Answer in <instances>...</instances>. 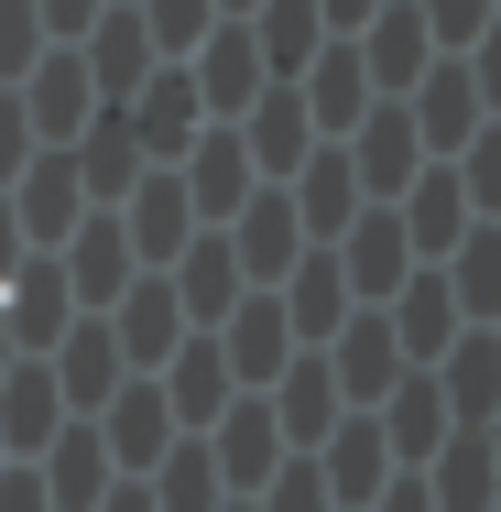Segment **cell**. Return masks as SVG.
Listing matches in <instances>:
<instances>
[{"instance_id": "obj_2", "label": "cell", "mask_w": 501, "mask_h": 512, "mask_svg": "<svg viewBox=\"0 0 501 512\" xmlns=\"http://www.w3.org/2000/svg\"><path fill=\"white\" fill-rule=\"evenodd\" d=\"M338 371H349V393H393V382H403L393 316H360V327H349V349H338Z\"/></svg>"}, {"instance_id": "obj_3", "label": "cell", "mask_w": 501, "mask_h": 512, "mask_svg": "<svg viewBox=\"0 0 501 512\" xmlns=\"http://www.w3.org/2000/svg\"><path fill=\"white\" fill-rule=\"evenodd\" d=\"M371 77H425V11H382L371 22Z\"/></svg>"}, {"instance_id": "obj_4", "label": "cell", "mask_w": 501, "mask_h": 512, "mask_svg": "<svg viewBox=\"0 0 501 512\" xmlns=\"http://www.w3.org/2000/svg\"><path fill=\"white\" fill-rule=\"evenodd\" d=\"M425 33H447V44H469V33H491V0H436V22Z\"/></svg>"}, {"instance_id": "obj_1", "label": "cell", "mask_w": 501, "mask_h": 512, "mask_svg": "<svg viewBox=\"0 0 501 512\" xmlns=\"http://www.w3.org/2000/svg\"><path fill=\"white\" fill-rule=\"evenodd\" d=\"M349 175H360V186H382V197H393V186H414V120H403V109L360 120V164H349Z\"/></svg>"}]
</instances>
